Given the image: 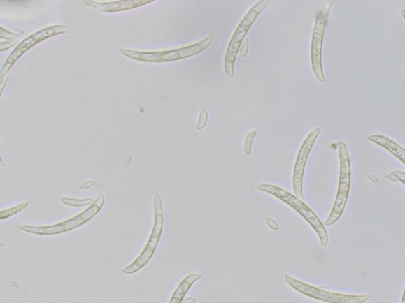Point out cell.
Returning <instances> with one entry per match:
<instances>
[{"instance_id":"obj_1","label":"cell","mask_w":405,"mask_h":303,"mask_svg":"<svg viewBox=\"0 0 405 303\" xmlns=\"http://www.w3.org/2000/svg\"><path fill=\"white\" fill-rule=\"evenodd\" d=\"M214 38V34H211L206 38L197 42L194 45L169 51L144 52L120 48V52L127 57L141 62L164 63L177 61V60L196 56V54L206 50L213 44Z\"/></svg>"},{"instance_id":"obj_2","label":"cell","mask_w":405,"mask_h":303,"mask_svg":"<svg viewBox=\"0 0 405 303\" xmlns=\"http://www.w3.org/2000/svg\"><path fill=\"white\" fill-rule=\"evenodd\" d=\"M257 189L260 191L268 193L269 195L279 198L284 203L291 206L315 230L320 239V244L323 247L327 246L329 236L324 223L320 221L318 216L304 202L301 201L297 197L292 195L291 193L273 185L261 184L257 187Z\"/></svg>"},{"instance_id":"obj_3","label":"cell","mask_w":405,"mask_h":303,"mask_svg":"<svg viewBox=\"0 0 405 303\" xmlns=\"http://www.w3.org/2000/svg\"><path fill=\"white\" fill-rule=\"evenodd\" d=\"M271 3V0H261L257 2L253 7L248 11L243 20L236 29L231 41H229L225 61V68L226 74L229 78L234 77V64L237 58L239 48L246 38V35L249 32L250 29L255 22L257 17Z\"/></svg>"},{"instance_id":"obj_4","label":"cell","mask_w":405,"mask_h":303,"mask_svg":"<svg viewBox=\"0 0 405 303\" xmlns=\"http://www.w3.org/2000/svg\"><path fill=\"white\" fill-rule=\"evenodd\" d=\"M105 203V197L100 193L96 201L90 206V207L72 219L66 221L63 223L55 224L52 226L36 227L29 226H19L20 230L22 232L39 235H54L63 234L71 231L75 228L80 227L92 219L104 207Z\"/></svg>"},{"instance_id":"obj_5","label":"cell","mask_w":405,"mask_h":303,"mask_svg":"<svg viewBox=\"0 0 405 303\" xmlns=\"http://www.w3.org/2000/svg\"><path fill=\"white\" fill-rule=\"evenodd\" d=\"M339 145L341 172L339 186L334 208L327 220L324 223L325 226H334L339 221L348 202L350 186V163L347 145L342 141L338 142Z\"/></svg>"},{"instance_id":"obj_6","label":"cell","mask_w":405,"mask_h":303,"mask_svg":"<svg viewBox=\"0 0 405 303\" xmlns=\"http://www.w3.org/2000/svg\"><path fill=\"white\" fill-rule=\"evenodd\" d=\"M335 0H328L324 3L318 11L314 25L311 42V63L312 68L318 80L320 82H326L322 66V46L326 26L332 5Z\"/></svg>"},{"instance_id":"obj_7","label":"cell","mask_w":405,"mask_h":303,"mask_svg":"<svg viewBox=\"0 0 405 303\" xmlns=\"http://www.w3.org/2000/svg\"><path fill=\"white\" fill-rule=\"evenodd\" d=\"M154 203H155V223L152 230V233H151L150 237L146 247L141 254L140 257H138L134 263H132L128 267L123 269V272L127 275H132L136 274L138 270H141L146 265L151 258L153 257L154 253L156 250L157 246H158L160 241L163 223V210H162V203L161 196L158 193H155L154 195Z\"/></svg>"},{"instance_id":"obj_8","label":"cell","mask_w":405,"mask_h":303,"mask_svg":"<svg viewBox=\"0 0 405 303\" xmlns=\"http://www.w3.org/2000/svg\"><path fill=\"white\" fill-rule=\"evenodd\" d=\"M284 277L289 286L298 293L319 301L328 303H365L371 299V295H350L330 293L296 280L291 276Z\"/></svg>"},{"instance_id":"obj_9","label":"cell","mask_w":405,"mask_h":303,"mask_svg":"<svg viewBox=\"0 0 405 303\" xmlns=\"http://www.w3.org/2000/svg\"><path fill=\"white\" fill-rule=\"evenodd\" d=\"M66 33H68V30H66L65 26H53L42 29L41 31L35 33L29 36L27 39L22 40L20 45H17L14 51L10 53L7 60H6L1 69V73H0L1 80H3L5 75L8 74L17 60L19 59L24 53H26L29 48L38 45L41 41L52 38V36Z\"/></svg>"},{"instance_id":"obj_10","label":"cell","mask_w":405,"mask_h":303,"mask_svg":"<svg viewBox=\"0 0 405 303\" xmlns=\"http://www.w3.org/2000/svg\"><path fill=\"white\" fill-rule=\"evenodd\" d=\"M320 133V128L314 129L309 136L305 139L299 152L297 160H296L293 175V189L295 196L300 198L301 201L304 200V192H302L304 187L302 186H304V172L307 160L309 158L311 149Z\"/></svg>"},{"instance_id":"obj_11","label":"cell","mask_w":405,"mask_h":303,"mask_svg":"<svg viewBox=\"0 0 405 303\" xmlns=\"http://www.w3.org/2000/svg\"><path fill=\"white\" fill-rule=\"evenodd\" d=\"M151 2H152L151 0H122V1L111 3L83 1V3L87 4L88 7L94 8L101 12H105V13H113V12L137 8Z\"/></svg>"},{"instance_id":"obj_12","label":"cell","mask_w":405,"mask_h":303,"mask_svg":"<svg viewBox=\"0 0 405 303\" xmlns=\"http://www.w3.org/2000/svg\"><path fill=\"white\" fill-rule=\"evenodd\" d=\"M368 141L373 142L389 151L405 165V149L391 139L383 135H371L367 138Z\"/></svg>"},{"instance_id":"obj_13","label":"cell","mask_w":405,"mask_h":303,"mask_svg":"<svg viewBox=\"0 0 405 303\" xmlns=\"http://www.w3.org/2000/svg\"><path fill=\"white\" fill-rule=\"evenodd\" d=\"M201 277V274H193L185 278L183 282L179 284L176 290H175L170 303H183L184 297L188 293L193 283Z\"/></svg>"},{"instance_id":"obj_14","label":"cell","mask_w":405,"mask_h":303,"mask_svg":"<svg viewBox=\"0 0 405 303\" xmlns=\"http://www.w3.org/2000/svg\"><path fill=\"white\" fill-rule=\"evenodd\" d=\"M62 201L64 205L74 206V207H83V206L92 205L94 202V199L92 198L71 199L65 197L62 198Z\"/></svg>"},{"instance_id":"obj_15","label":"cell","mask_w":405,"mask_h":303,"mask_svg":"<svg viewBox=\"0 0 405 303\" xmlns=\"http://www.w3.org/2000/svg\"><path fill=\"white\" fill-rule=\"evenodd\" d=\"M29 205V202H23L19 205L15 206V207H12L8 209L2 210L0 212V220L3 221L6 219V218H9L12 216H15L17 214H19L20 212L26 209Z\"/></svg>"},{"instance_id":"obj_16","label":"cell","mask_w":405,"mask_h":303,"mask_svg":"<svg viewBox=\"0 0 405 303\" xmlns=\"http://www.w3.org/2000/svg\"><path fill=\"white\" fill-rule=\"evenodd\" d=\"M257 135V131L256 130H253L250 133H248L244 145L245 153L247 155H250L252 153V145L253 143V140H255V138Z\"/></svg>"},{"instance_id":"obj_17","label":"cell","mask_w":405,"mask_h":303,"mask_svg":"<svg viewBox=\"0 0 405 303\" xmlns=\"http://www.w3.org/2000/svg\"><path fill=\"white\" fill-rule=\"evenodd\" d=\"M208 120V113L206 108H203L201 114H199V119L197 125V130L201 131L206 126Z\"/></svg>"},{"instance_id":"obj_18","label":"cell","mask_w":405,"mask_h":303,"mask_svg":"<svg viewBox=\"0 0 405 303\" xmlns=\"http://www.w3.org/2000/svg\"><path fill=\"white\" fill-rule=\"evenodd\" d=\"M249 47H250L249 39L246 38L243 40V43H241L239 48V52L241 57H246L247 56L248 52H249Z\"/></svg>"},{"instance_id":"obj_19","label":"cell","mask_w":405,"mask_h":303,"mask_svg":"<svg viewBox=\"0 0 405 303\" xmlns=\"http://www.w3.org/2000/svg\"><path fill=\"white\" fill-rule=\"evenodd\" d=\"M19 34H13L7 30H5L3 27H1V34H0V38L3 39L11 40L19 38Z\"/></svg>"},{"instance_id":"obj_20","label":"cell","mask_w":405,"mask_h":303,"mask_svg":"<svg viewBox=\"0 0 405 303\" xmlns=\"http://www.w3.org/2000/svg\"><path fill=\"white\" fill-rule=\"evenodd\" d=\"M17 43V40L7 42H2V43H0V50H1V52H3L6 50H8V48L11 47L15 46Z\"/></svg>"},{"instance_id":"obj_21","label":"cell","mask_w":405,"mask_h":303,"mask_svg":"<svg viewBox=\"0 0 405 303\" xmlns=\"http://www.w3.org/2000/svg\"><path fill=\"white\" fill-rule=\"evenodd\" d=\"M392 177L397 179L398 181H401L402 183L405 185V172L401 171H394L391 172Z\"/></svg>"},{"instance_id":"obj_22","label":"cell","mask_w":405,"mask_h":303,"mask_svg":"<svg viewBox=\"0 0 405 303\" xmlns=\"http://www.w3.org/2000/svg\"><path fill=\"white\" fill-rule=\"evenodd\" d=\"M266 223H267L268 226L271 229L279 230V226H278V224L273 219H271V218H267V219H266Z\"/></svg>"},{"instance_id":"obj_23","label":"cell","mask_w":405,"mask_h":303,"mask_svg":"<svg viewBox=\"0 0 405 303\" xmlns=\"http://www.w3.org/2000/svg\"><path fill=\"white\" fill-rule=\"evenodd\" d=\"M94 185H95L94 181H87V182H86V183H84V184H83L82 186H80V189L81 190H88L89 188L92 187Z\"/></svg>"},{"instance_id":"obj_24","label":"cell","mask_w":405,"mask_h":303,"mask_svg":"<svg viewBox=\"0 0 405 303\" xmlns=\"http://www.w3.org/2000/svg\"><path fill=\"white\" fill-rule=\"evenodd\" d=\"M196 302V300L193 299V298H187L185 300H183V303H195Z\"/></svg>"},{"instance_id":"obj_25","label":"cell","mask_w":405,"mask_h":303,"mask_svg":"<svg viewBox=\"0 0 405 303\" xmlns=\"http://www.w3.org/2000/svg\"><path fill=\"white\" fill-rule=\"evenodd\" d=\"M402 303H405V288H404V295L402 297Z\"/></svg>"},{"instance_id":"obj_26","label":"cell","mask_w":405,"mask_h":303,"mask_svg":"<svg viewBox=\"0 0 405 303\" xmlns=\"http://www.w3.org/2000/svg\"><path fill=\"white\" fill-rule=\"evenodd\" d=\"M402 17H404V20H405V9H403L402 10Z\"/></svg>"}]
</instances>
